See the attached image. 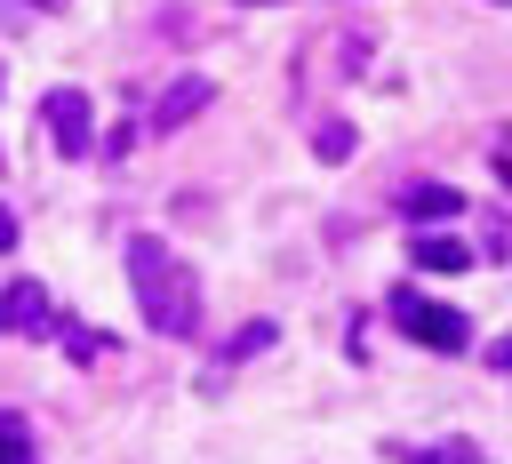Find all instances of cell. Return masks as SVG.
<instances>
[{
	"label": "cell",
	"instance_id": "obj_7",
	"mask_svg": "<svg viewBox=\"0 0 512 464\" xmlns=\"http://www.w3.org/2000/svg\"><path fill=\"white\" fill-rule=\"evenodd\" d=\"M384 448H392V464H488L464 440H384Z\"/></svg>",
	"mask_w": 512,
	"mask_h": 464
},
{
	"label": "cell",
	"instance_id": "obj_4",
	"mask_svg": "<svg viewBox=\"0 0 512 464\" xmlns=\"http://www.w3.org/2000/svg\"><path fill=\"white\" fill-rule=\"evenodd\" d=\"M400 216L408 224H440V216H464V184H440V176H416L400 192Z\"/></svg>",
	"mask_w": 512,
	"mask_h": 464
},
{
	"label": "cell",
	"instance_id": "obj_13",
	"mask_svg": "<svg viewBox=\"0 0 512 464\" xmlns=\"http://www.w3.org/2000/svg\"><path fill=\"white\" fill-rule=\"evenodd\" d=\"M40 8H56V0H40Z\"/></svg>",
	"mask_w": 512,
	"mask_h": 464
},
{
	"label": "cell",
	"instance_id": "obj_9",
	"mask_svg": "<svg viewBox=\"0 0 512 464\" xmlns=\"http://www.w3.org/2000/svg\"><path fill=\"white\" fill-rule=\"evenodd\" d=\"M352 144H360V136H352L344 120H328V128L312 136V152H320V160H352Z\"/></svg>",
	"mask_w": 512,
	"mask_h": 464
},
{
	"label": "cell",
	"instance_id": "obj_12",
	"mask_svg": "<svg viewBox=\"0 0 512 464\" xmlns=\"http://www.w3.org/2000/svg\"><path fill=\"white\" fill-rule=\"evenodd\" d=\"M496 8H512V0H496Z\"/></svg>",
	"mask_w": 512,
	"mask_h": 464
},
{
	"label": "cell",
	"instance_id": "obj_1",
	"mask_svg": "<svg viewBox=\"0 0 512 464\" xmlns=\"http://www.w3.org/2000/svg\"><path fill=\"white\" fill-rule=\"evenodd\" d=\"M128 288L160 336H200V280L168 240H152V232L128 240Z\"/></svg>",
	"mask_w": 512,
	"mask_h": 464
},
{
	"label": "cell",
	"instance_id": "obj_5",
	"mask_svg": "<svg viewBox=\"0 0 512 464\" xmlns=\"http://www.w3.org/2000/svg\"><path fill=\"white\" fill-rule=\"evenodd\" d=\"M8 336H56V312H48V288L40 280H8Z\"/></svg>",
	"mask_w": 512,
	"mask_h": 464
},
{
	"label": "cell",
	"instance_id": "obj_10",
	"mask_svg": "<svg viewBox=\"0 0 512 464\" xmlns=\"http://www.w3.org/2000/svg\"><path fill=\"white\" fill-rule=\"evenodd\" d=\"M64 352H72V360H96V352H104V336H88V328H64Z\"/></svg>",
	"mask_w": 512,
	"mask_h": 464
},
{
	"label": "cell",
	"instance_id": "obj_2",
	"mask_svg": "<svg viewBox=\"0 0 512 464\" xmlns=\"http://www.w3.org/2000/svg\"><path fill=\"white\" fill-rule=\"evenodd\" d=\"M384 312H392L400 336H416V344H432V352H464V344H472V312L432 304V296H416V288H392Z\"/></svg>",
	"mask_w": 512,
	"mask_h": 464
},
{
	"label": "cell",
	"instance_id": "obj_3",
	"mask_svg": "<svg viewBox=\"0 0 512 464\" xmlns=\"http://www.w3.org/2000/svg\"><path fill=\"white\" fill-rule=\"evenodd\" d=\"M40 120H48V144H56L64 160H80V152L96 144V104H88V88H48V96H40Z\"/></svg>",
	"mask_w": 512,
	"mask_h": 464
},
{
	"label": "cell",
	"instance_id": "obj_11",
	"mask_svg": "<svg viewBox=\"0 0 512 464\" xmlns=\"http://www.w3.org/2000/svg\"><path fill=\"white\" fill-rule=\"evenodd\" d=\"M488 368H504V376H512V336H496V344H488Z\"/></svg>",
	"mask_w": 512,
	"mask_h": 464
},
{
	"label": "cell",
	"instance_id": "obj_8",
	"mask_svg": "<svg viewBox=\"0 0 512 464\" xmlns=\"http://www.w3.org/2000/svg\"><path fill=\"white\" fill-rule=\"evenodd\" d=\"M408 256H416L424 272H464V264H472V248H464L456 232H416V248H408Z\"/></svg>",
	"mask_w": 512,
	"mask_h": 464
},
{
	"label": "cell",
	"instance_id": "obj_6",
	"mask_svg": "<svg viewBox=\"0 0 512 464\" xmlns=\"http://www.w3.org/2000/svg\"><path fill=\"white\" fill-rule=\"evenodd\" d=\"M192 112H208V80H200V72H192V80H176V88L152 104V128H160V136H176Z\"/></svg>",
	"mask_w": 512,
	"mask_h": 464
}]
</instances>
